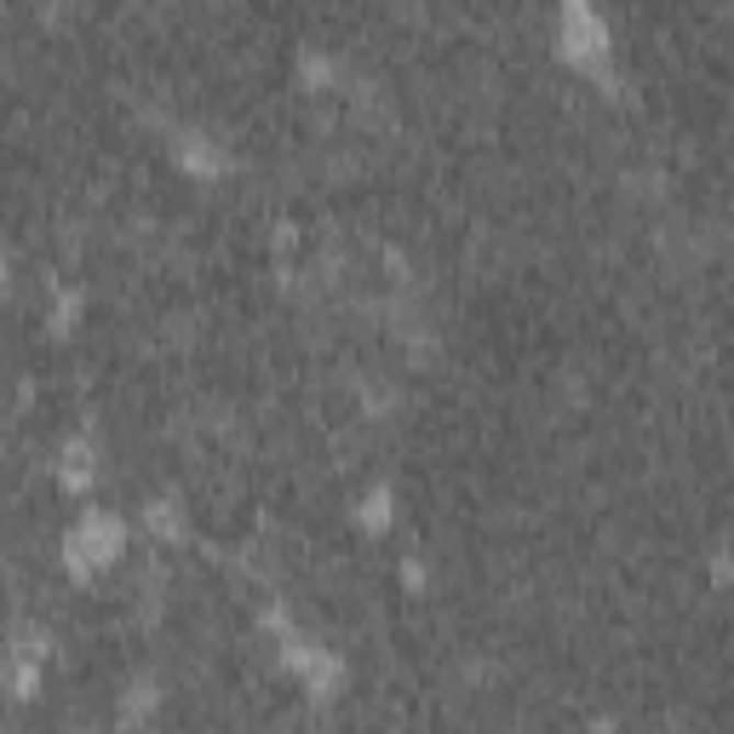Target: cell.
I'll list each match as a JSON object with an SVG mask.
<instances>
[{"label":"cell","mask_w":734,"mask_h":734,"mask_svg":"<svg viewBox=\"0 0 734 734\" xmlns=\"http://www.w3.org/2000/svg\"><path fill=\"white\" fill-rule=\"evenodd\" d=\"M287 666L305 671V682H310L316 695H327L339 682V660H334V654H321V648H310V643H293L287 648Z\"/></svg>","instance_id":"obj_3"},{"label":"cell","mask_w":734,"mask_h":734,"mask_svg":"<svg viewBox=\"0 0 734 734\" xmlns=\"http://www.w3.org/2000/svg\"><path fill=\"white\" fill-rule=\"evenodd\" d=\"M121 540H126V528H121L115 517H104V511L87 517V522L69 534V568H75V574H98V568H104L110 556L121 551Z\"/></svg>","instance_id":"obj_2"},{"label":"cell","mask_w":734,"mask_h":734,"mask_svg":"<svg viewBox=\"0 0 734 734\" xmlns=\"http://www.w3.org/2000/svg\"><path fill=\"white\" fill-rule=\"evenodd\" d=\"M64 483L69 488H87L92 483V448L87 442H69L64 448Z\"/></svg>","instance_id":"obj_4"},{"label":"cell","mask_w":734,"mask_h":734,"mask_svg":"<svg viewBox=\"0 0 734 734\" xmlns=\"http://www.w3.org/2000/svg\"><path fill=\"white\" fill-rule=\"evenodd\" d=\"M563 53L591 75L609 64V30H602L591 0H563Z\"/></svg>","instance_id":"obj_1"}]
</instances>
